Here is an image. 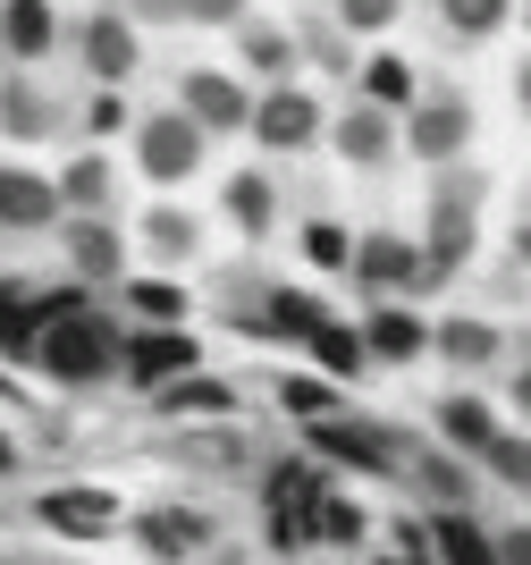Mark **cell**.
<instances>
[{
	"label": "cell",
	"instance_id": "34",
	"mask_svg": "<svg viewBox=\"0 0 531 565\" xmlns=\"http://www.w3.org/2000/svg\"><path fill=\"white\" fill-rule=\"evenodd\" d=\"M127 305L152 321V330H178V312H185V287H161V279H127Z\"/></svg>",
	"mask_w": 531,
	"mask_h": 565
},
{
	"label": "cell",
	"instance_id": "43",
	"mask_svg": "<svg viewBox=\"0 0 531 565\" xmlns=\"http://www.w3.org/2000/svg\"><path fill=\"white\" fill-rule=\"evenodd\" d=\"M507 405H514V414H531V363H523V372L507 380Z\"/></svg>",
	"mask_w": 531,
	"mask_h": 565
},
{
	"label": "cell",
	"instance_id": "22",
	"mask_svg": "<svg viewBox=\"0 0 531 565\" xmlns=\"http://www.w3.org/2000/svg\"><path fill=\"white\" fill-rule=\"evenodd\" d=\"M220 212H229L245 236H270L278 228V186L262 178V169H236L229 186H220Z\"/></svg>",
	"mask_w": 531,
	"mask_h": 565
},
{
	"label": "cell",
	"instance_id": "15",
	"mask_svg": "<svg viewBox=\"0 0 531 565\" xmlns=\"http://www.w3.org/2000/svg\"><path fill=\"white\" fill-rule=\"evenodd\" d=\"M363 347H371V363H414V354H431V321L405 312V305H371L363 312Z\"/></svg>",
	"mask_w": 531,
	"mask_h": 565
},
{
	"label": "cell",
	"instance_id": "13",
	"mask_svg": "<svg viewBox=\"0 0 531 565\" xmlns=\"http://www.w3.org/2000/svg\"><path fill=\"white\" fill-rule=\"evenodd\" d=\"M152 414H169V423H229L236 414V380L185 372V380H169V388H152Z\"/></svg>",
	"mask_w": 531,
	"mask_h": 565
},
{
	"label": "cell",
	"instance_id": "5",
	"mask_svg": "<svg viewBox=\"0 0 531 565\" xmlns=\"http://www.w3.org/2000/svg\"><path fill=\"white\" fill-rule=\"evenodd\" d=\"M321 136H329L321 94H304V85H270V94L254 102V143H262V152H312Z\"/></svg>",
	"mask_w": 531,
	"mask_h": 565
},
{
	"label": "cell",
	"instance_id": "7",
	"mask_svg": "<svg viewBox=\"0 0 531 565\" xmlns=\"http://www.w3.org/2000/svg\"><path fill=\"white\" fill-rule=\"evenodd\" d=\"M118 515H127V507H118L110 490H93V481H60V490L34 498V523L60 532V541H110Z\"/></svg>",
	"mask_w": 531,
	"mask_h": 565
},
{
	"label": "cell",
	"instance_id": "49",
	"mask_svg": "<svg viewBox=\"0 0 531 565\" xmlns=\"http://www.w3.org/2000/svg\"><path fill=\"white\" fill-rule=\"evenodd\" d=\"M0 178H9V169H0Z\"/></svg>",
	"mask_w": 531,
	"mask_h": 565
},
{
	"label": "cell",
	"instance_id": "46",
	"mask_svg": "<svg viewBox=\"0 0 531 565\" xmlns=\"http://www.w3.org/2000/svg\"><path fill=\"white\" fill-rule=\"evenodd\" d=\"M371 565H431V557H371Z\"/></svg>",
	"mask_w": 531,
	"mask_h": 565
},
{
	"label": "cell",
	"instance_id": "11",
	"mask_svg": "<svg viewBox=\"0 0 531 565\" xmlns=\"http://www.w3.org/2000/svg\"><path fill=\"white\" fill-rule=\"evenodd\" d=\"M396 143H405L396 136V110H380V102H354V110L329 118V152H338L347 169H380Z\"/></svg>",
	"mask_w": 531,
	"mask_h": 565
},
{
	"label": "cell",
	"instance_id": "30",
	"mask_svg": "<svg viewBox=\"0 0 531 565\" xmlns=\"http://www.w3.org/2000/svg\"><path fill=\"white\" fill-rule=\"evenodd\" d=\"M278 414H296V423L304 430H312V423H329V414H338V388H329V380H278Z\"/></svg>",
	"mask_w": 531,
	"mask_h": 565
},
{
	"label": "cell",
	"instance_id": "28",
	"mask_svg": "<svg viewBox=\"0 0 531 565\" xmlns=\"http://www.w3.org/2000/svg\"><path fill=\"white\" fill-rule=\"evenodd\" d=\"M304 354H312V363H321V372L329 380H354V372H363V330H338V321H321V330H312V338H304Z\"/></svg>",
	"mask_w": 531,
	"mask_h": 565
},
{
	"label": "cell",
	"instance_id": "33",
	"mask_svg": "<svg viewBox=\"0 0 531 565\" xmlns=\"http://www.w3.org/2000/svg\"><path fill=\"white\" fill-rule=\"evenodd\" d=\"M363 102H380V110H414V68H405V60H371L363 68Z\"/></svg>",
	"mask_w": 531,
	"mask_h": 565
},
{
	"label": "cell",
	"instance_id": "47",
	"mask_svg": "<svg viewBox=\"0 0 531 565\" xmlns=\"http://www.w3.org/2000/svg\"><path fill=\"white\" fill-rule=\"evenodd\" d=\"M523 254H531V220H523Z\"/></svg>",
	"mask_w": 531,
	"mask_h": 565
},
{
	"label": "cell",
	"instance_id": "26",
	"mask_svg": "<svg viewBox=\"0 0 531 565\" xmlns=\"http://www.w3.org/2000/svg\"><path fill=\"white\" fill-rule=\"evenodd\" d=\"M414 481H422V490H431V498H439L447 515H472V465H464L456 448L422 456V465H414Z\"/></svg>",
	"mask_w": 531,
	"mask_h": 565
},
{
	"label": "cell",
	"instance_id": "9",
	"mask_svg": "<svg viewBox=\"0 0 531 565\" xmlns=\"http://www.w3.org/2000/svg\"><path fill=\"white\" fill-rule=\"evenodd\" d=\"M127 532H136V548L152 565H185V557H203V548H211V515H203V507H169V498H161V507H144Z\"/></svg>",
	"mask_w": 531,
	"mask_h": 565
},
{
	"label": "cell",
	"instance_id": "21",
	"mask_svg": "<svg viewBox=\"0 0 531 565\" xmlns=\"http://www.w3.org/2000/svg\"><path fill=\"white\" fill-rule=\"evenodd\" d=\"M0 34H9V60H51L60 51L51 0H0Z\"/></svg>",
	"mask_w": 531,
	"mask_h": 565
},
{
	"label": "cell",
	"instance_id": "14",
	"mask_svg": "<svg viewBox=\"0 0 531 565\" xmlns=\"http://www.w3.org/2000/svg\"><path fill=\"white\" fill-rule=\"evenodd\" d=\"M185 372H203L185 330H144L136 347H127V380H136V388H169V380H185Z\"/></svg>",
	"mask_w": 531,
	"mask_h": 565
},
{
	"label": "cell",
	"instance_id": "16",
	"mask_svg": "<svg viewBox=\"0 0 531 565\" xmlns=\"http://www.w3.org/2000/svg\"><path fill=\"white\" fill-rule=\"evenodd\" d=\"M110 194H118L110 152H76V161L60 169V203H68V220H110Z\"/></svg>",
	"mask_w": 531,
	"mask_h": 565
},
{
	"label": "cell",
	"instance_id": "27",
	"mask_svg": "<svg viewBox=\"0 0 531 565\" xmlns=\"http://www.w3.org/2000/svg\"><path fill=\"white\" fill-rule=\"evenodd\" d=\"M321 321H329L321 296H304V287H270V312H262L254 330H270V338H312Z\"/></svg>",
	"mask_w": 531,
	"mask_h": 565
},
{
	"label": "cell",
	"instance_id": "25",
	"mask_svg": "<svg viewBox=\"0 0 531 565\" xmlns=\"http://www.w3.org/2000/svg\"><path fill=\"white\" fill-rule=\"evenodd\" d=\"M34 347H43V312H34L25 287L0 279V354H9V363H34Z\"/></svg>",
	"mask_w": 531,
	"mask_h": 565
},
{
	"label": "cell",
	"instance_id": "19",
	"mask_svg": "<svg viewBox=\"0 0 531 565\" xmlns=\"http://www.w3.org/2000/svg\"><path fill=\"white\" fill-rule=\"evenodd\" d=\"M136 236H144V254H152V262H194V254H203V220L185 212V203H152Z\"/></svg>",
	"mask_w": 531,
	"mask_h": 565
},
{
	"label": "cell",
	"instance_id": "12",
	"mask_svg": "<svg viewBox=\"0 0 531 565\" xmlns=\"http://www.w3.org/2000/svg\"><path fill=\"white\" fill-rule=\"evenodd\" d=\"M354 279L380 287V296H396V287H422V245H405L396 228H371L363 245H354Z\"/></svg>",
	"mask_w": 531,
	"mask_h": 565
},
{
	"label": "cell",
	"instance_id": "4",
	"mask_svg": "<svg viewBox=\"0 0 531 565\" xmlns=\"http://www.w3.org/2000/svg\"><path fill=\"white\" fill-rule=\"evenodd\" d=\"M464 143H472V102L456 94V85H439V94H422L414 110H405V152L414 161H456Z\"/></svg>",
	"mask_w": 531,
	"mask_h": 565
},
{
	"label": "cell",
	"instance_id": "37",
	"mask_svg": "<svg viewBox=\"0 0 531 565\" xmlns=\"http://www.w3.org/2000/svg\"><path fill=\"white\" fill-rule=\"evenodd\" d=\"M396 18H405V0H338V25H347V34H389Z\"/></svg>",
	"mask_w": 531,
	"mask_h": 565
},
{
	"label": "cell",
	"instance_id": "40",
	"mask_svg": "<svg viewBox=\"0 0 531 565\" xmlns=\"http://www.w3.org/2000/svg\"><path fill=\"white\" fill-rule=\"evenodd\" d=\"M245 60H254V68H287V34H278V25H245Z\"/></svg>",
	"mask_w": 531,
	"mask_h": 565
},
{
	"label": "cell",
	"instance_id": "29",
	"mask_svg": "<svg viewBox=\"0 0 531 565\" xmlns=\"http://www.w3.org/2000/svg\"><path fill=\"white\" fill-rule=\"evenodd\" d=\"M514 0H439V25L456 34V43H489L498 25H507Z\"/></svg>",
	"mask_w": 531,
	"mask_h": 565
},
{
	"label": "cell",
	"instance_id": "39",
	"mask_svg": "<svg viewBox=\"0 0 531 565\" xmlns=\"http://www.w3.org/2000/svg\"><path fill=\"white\" fill-rule=\"evenodd\" d=\"M127 118H136V110L118 102V85H93V102H85V127H93V143H110L118 127H127Z\"/></svg>",
	"mask_w": 531,
	"mask_h": 565
},
{
	"label": "cell",
	"instance_id": "32",
	"mask_svg": "<svg viewBox=\"0 0 531 565\" xmlns=\"http://www.w3.org/2000/svg\"><path fill=\"white\" fill-rule=\"evenodd\" d=\"M439 557L447 565H498V548H489V532L472 515H439Z\"/></svg>",
	"mask_w": 531,
	"mask_h": 565
},
{
	"label": "cell",
	"instance_id": "8",
	"mask_svg": "<svg viewBox=\"0 0 531 565\" xmlns=\"http://www.w3.org/2000/svg\"><path fill=\"white\" fill-rule=\"evenodd\" d=\"M178 110L194 118L203 136H236V127H254V94H245L229 68H185L178 76Z\"/></svg>",
	"mask_w": 531,
	"mask_h": 565
},
{
	"label": "cell",
	"instance_id": "3",
	"mask_svg": "<svg viewBox=\"0 0 531 565\" xmlns=\"http://www.w3.org/2000/svg\"><path fill=\"white\" fill-rule=\"evenodd\" d=\"M203 143L211 136L185 110H144L136 118V169L152 178V186H185V178L203 169Z\"/></svg>",
	"mask_w": 531,
	"mask_h": 565
},
{
	"label": "cell",
	"instance_id": "2",
	"mask_svg": "<svg viewBox=\"0 0 531 565\" xmlns=\"http://www.w3.org/2000/svg\"><path fill=\"white\" fill-rule=\"evenodd\" d=\"M472 228H481V186L456 178L447 194H431V220H422V279H456L472 262Z\"/></svg>",
	"mask_w": 531,
	"mask_h": 565
},
{
	"label": "cell",
	"instance_id": "17",
	"mask_svg": "<svg viewBox=\"0 0 531 565\" xmlns=\"http://www.w3.org/2000/svg\"><path fill=\"white\" fill-rule=\"evenodd\" d=\"M51 127H60V102L34 85V76H0V136L18 143H43Z\"/></svg>",
	"mask_w": 531,
	"mask_h": 565
},
{
	"label": "cell",
	"instance_id": "41",
	"mask_svg": "<svg viewBox=\"0 0 531 565\" xmlns=\"http://www.w3.org/2000/svg\"><path fill=\"white\" fill-rule=\"evenodd\" d=\"M178 18H194V25H236V18H245V0H178Z\"/></svg>",
	"mask_w": 531,
	"mask_h": 565
},
{
	"label": "cell",
	"instance_id": "44",
	"mask_svg": "<svg viewBox=\"0 0 531 565\" xmlns=\"http://www.w3.org/2000/svg\"><path fill=\"white\" fill-rule=\"evenodd\" d=\"M514 102L531 110V51H523V68H514Z\"/></svg>",
	"mask_w": 531,
	"mask_h": 565
},
{
	"label": "cell",
	"instance_id": "1",
	"mask_svg": "<svg viewBox=\"0 0 531 565\" xmlns=\"http://www.w3.org/2000/svg\"><path fill=\"white\" fill-rule=\"evenodd\" d=\"M34 363H43V380H60V388H93V380L127 372V347H118V330L102 321V312H68V321L43 330Z\"/></svg>",
	"mask_w": 531,
	"mask_h": 565
},
{
	"label": "cell",
	"instance_id": "24",
	"mask_svg": "<svg viewBox=\"0 0 531 565\" xmlns=\"http://www.w3.org/2000/svg\"><path fill=\"white\" fill-rule=\"evenodd\" d=\"M439 439L456 456H489V439H498V414H489L481 397H439Z\"/></svg>",
	"mask_w": 531,
	"mask_h": 565
},
{
	"label": "cell",
	"instance_id": "38",
	"mask_svg": "<svg viewBox=\"0 0 531 565\" xmlns=\"http://www.w3.org/2000/svg\"><path fill=\"white\" fill-rule=\"evenodd\" d=\"M304 254L321 262V270H347V262H354V236L338 228V220H312V228H304Z\"/></svg>",
	"mask_w": 531,
	"mask_h": 565
},
{
	"label": "cell",
	"instance_id": "36",
	"mask_svg": "<svg viewBox=\"0 0 531 565\" xmlns=\"http://www.w3.org/2000/svg\"><path fill=\"white\" fill-rule=\"evenodd\" d=\"M363 532H371V515L354 507V498H321V541L329 548H354Z\"/></svg>",
	"mask_w": 531,
	"mask_h": 565
},
{
	"label": "cell",
	"instance_id": "42",
	"mask_svg": "<svg viewBox=\"0 0 531 565\" xmlns=\"http://www.w3.org/2000/svg\"><path fill=\"white\" fill-rule=\"evenodd\" d=\"M489 548H498V565H531V523H507Z\"/></svg>",
	"mask_w": 531,
	"mask_h": 565
},
{
	"label": "cell",
	"instance_id": "31",
	"mask_svg": "<svg viewBox=\"0 0 531 565\" xmlns=\"http://www.w3.org/2000/svg\"><path fill=\"white\" fill-rule=\"evenodd\" d=\"M431 347H439L447 363H489V354H498V330H489V321H439Z\"/></svg>",
	"mask_w": 531,
	"mask_h": 565
},
{
	"label": "cell",
	"instance_id": "48",
	"mask_svg": "<svg viewBox=\"0 0 531 565\" xmlns=\"http://www.w3.org/2000/svg\"><path fill=\"white\" fill-rule=\"evenodd\" d=\"M0 60H9V34H0Z\"/></svg>",
	"mask_w": 531,
	"mask_h": 565
},
{
	"label": "cell",
	"instance_id": "6",
	"mask_svg": "<svg viewBox=\"0 0 531 565\" xmlns=\"http://www.w3.org/2000/svg\"><path fill=\"white\" fill-rule=\"evenodd\" d=\"M304 448L329 456V465H347V472H396L405 456H396V430L389 423H354V414H329V423L304 430Z\"/></svg>",
	"mask_w": 531,
	"mask_h": 565
},
{
	"label": "cell",
	"instance_id": "35",
	"mask_svg": "<svg viewBox=\"0 0 531 565\" xmlns=\"http://www.w3.org/2000/svg\"><path fill=\"white\" fill-rule=\"evenodd\" d=\"M481 465L498 472L507 490H531V439H523V430H498V439H489V456H481Z\"/></svg>",
	"mask_w": 531,
	"mask_h": 565
},
{
	"label": "cell",
	"instance_id": "23",
	"mask_svg": "<svg viewBox=\"0 0 531 565\" xmlns=\"http://www.w3.org/2000/svg\"><path fill=\"white\" fill-rule=\"evenodd\" d=\"M262 498H270V515H321V472H312V456H287V465H270Z\"/></svg>",
	"mask_w": 531,
	"mask_h": 565
},
{
	"label": "cell",
	"instance_id": "10",
	"mask_svg": "<svg viewBox=\"0 0 531 565\" xmlns=\"http://www.w3.org/2000/svg\"><path fill=\"white\" fill-rule=\"evenodd\" d=\"M76 60H85L93 85H118V76H136V60H144L136 18H118V9H93V18L76 25Z\"/></svg>",
	"mask_w": 531,
	"mask_h": 565
},
{
	"label": "cell",
	"instance_id": "45",
	"mask_svg": "<svg viewBox=\"0 0 531 565\" xmlns=\"http://www.w3.org/2000/svg\"><path fill=\"white\" fill-rule=\"evenodd\" d=\"M9 472H18V439H9V430H0V481H9Z\"/></svg>",
	"mask_w": 531,
	"mask_h": 565
},
{
	"label": "cell",
	"instance_id": "20",
	"mask_svg": "<svg viewBox=\"0 0 531 565\" xmlns=\"http://www.w3.org/2000/svg\"><path fill=\"white\" fill-rule=\"evenodd\" d=\"M60 212H68V203H60V178H25V169L0 178V220H9V228H51Z\"/></svg>",
	"mask_w": 531,
	"mask_h": 565
},
{
	"label": "cell",
	"instance_id": "18",
	"mask_svg": "<svg viewBox=\"0 0 531 565\" xmlns=\"http://www.w3.org/2000/svg\"><path fill=\"white\" fill-rule=\"evenodd\" d=\"M68 262H76V279H127V245H118L110 220H68Z\"/></svg>",
	"mask_w": 531,
	"mask_h": 565
}]
</instances>
